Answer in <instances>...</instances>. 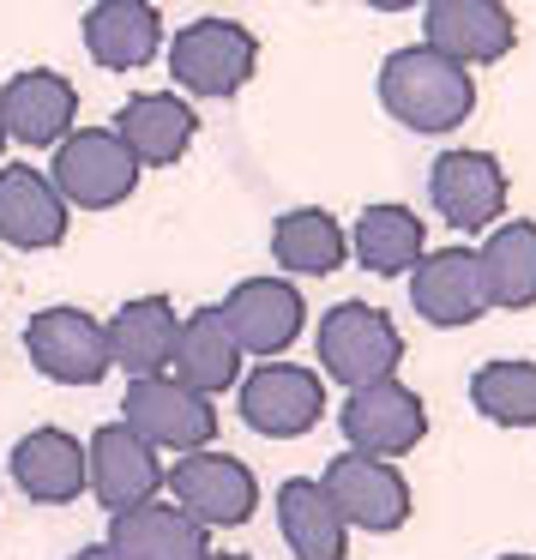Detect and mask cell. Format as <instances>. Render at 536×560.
I'll return each instance as SVG.
<instances>
[{
	"instance_id": "cell-1",
	"label": "cell",
	"mask_w": 536,
	"mask_h": 560,
	"mask_svg": "<svg viewBox=\"0 0 536 560\" xmlns=\"http://www.w3.org/2000/svg\"><path fill=\"white\" fill-rule=\"evenodd\" d=\"M380 103L386 115H398L410 133H452L458 121H470L476 85L464 67H452L434 49H398L380 67Z\"/></svg>"
},
{
	"instance_id": "cell-2",
	"label": "cell",
	"mask_w": 536,
	"mask_h": 560,
	"mask_svg": "<svg viewBox=\"0 0 536 560\" xmlns=\"http://www.w3.org/2000/svg\"><path fill=\"white\" fill-rule=\"evenodd\" d=\"M121 422L145 440L151 452H206L218 440V404L199 398L194 386H182L175 374H151L127 386Z\"/></svg>"
},
{
	"instance_id": "cell-3",
	"label": "cell",
	"mask_w": 536,
	"mask_h": 560,
	"mask_svg": "<svg viewBox=\"0 0 536 560\" xmlns=\"http://www.w3.org/2000/svg\"><path fill=\"white\" fill-rule=\"evenodd\" d=\"M319 362H326L331 380H343L350 392H362V386H380V380L398 374L404 338L380 307L338 302L326 319H319Z\"/></svg>"
},
{
	"instance_id": "cell-4",
	"label": "cell",
	"mask_w": 536,
	"mask_h": 560,
	"mask_svg": "<svg viewBox=\"0 0 536 560\" xmlns=\"http://www.w3.org/2000/svg\"><path fill=\"white\" fill-rule=\"evenodd\" d=\"M254 67H259V43L235 19H194L170 43V73L194 97H230L254 79Z\"/></svg>"
},
{
	"instance_id": "cell-5",
	"label": "cell",
	"mask_w": 536,
	"mask_h": 560,
	"mask_svg": "<svg viewBox=\"0 0 536 560\" xmlns=\"http://www.w3.org/2000/svg\"><path fill=\"white\" fill-rule=\"evenodd\" d=\"M133 182H139V158L121 145L115 127H79L55 151V194L67 206H85V211L121 206L133 194Z\"/></svg>"
},
{
	"instance_id": "cell-6",
	"label": "cell",
	"mask_w": 536,
	"mask_h": 560,
	"mask_svg": "<svg viewBox=\"0 0 536 560\" xmlns=\"http://www.w3.org/2000/svg\"><path fill=\"white\" fill-rule=\"evenodd\" d=\"M326 500L338 506V518L350 530H368V536H386V530H404L410 518V482L398 476V464L386 458H362V452H338L319 476Z\"/></svg>"
},
{
	"instance_id": "cell-7",
	"label": "cell",
	"mask_w": 536,
	"mask_h": 560,
	"mask_svg": "<svg viewBox=\"0 0 536 560\" xmlns=\"http://www.w3.org/2000/svg\"><path fill=\"white\" fill-rule=\"evenodd\" d=\"M163 482L175 488V506L187 512L206 530H230V524H247L259 506V482L242 458L230 452H187V458L170 464Z\"/></svg>"
},
{
	"instance_id": "cell-8",
	"label": "cell",
	"mask_w": 536,
	"mask_h": 560,
	"mask_svg": "<svg viewBox=\"0 0 536 560\" xmlns=\"http://www.w3.org/2000/svg\"><path fill=\"white\" fill-rule=\"evenodd\" d=\"M326 416V380L295 362H259L242 380V422L266 440H295Z\"/></svg>"
},
{
	"instance_id": "cell-9",
	"label": "cell",
	"mask_w": 536,
	"mask_h": 560,
	"mask_svg": "<svg viewBox=\"0 0 536 560\" xmlns=\"http://www.w3.org/2000/svg\"><path fill=\"white\" fill-rule=\"evenodd\" d=\"M25 350H31V362H37V374L61 380V386H97L115 368L109 362V331L91 314H79V307H43V314H31Z\"/></svg>"
},
{
	"instance_id": "cell-10",
	"label": "cell",
	"mask_w": 536,
	"mask_h": 560,
	"mask_svg": "<svg viewBox=\"0 0 536 560\" xmlns=\"http://www.w3.org/2000/svg\"><path fill=\"white\" fill-rule=\"evenodd\" d=\"M422 434H428V404L398 380H380V386H362L343 398V440L362 458L392 464L398 452L422 446Z\"/></svg>"
},
{
	"instance_id": "cell-11",
	"label": "cell",
	"mask_w": 536,
	"mask_h": 560,
	"mask_svg": "<svg viewBox=\"0 0 536 560\" xmlns=\"http://www.w3.org/2000/svg\"><path fill=\"white\" fill-rule=\"evenodd\" d=\"M223 326H230V338L242 343V355H283L295 338H302L307 326V302L295 283L283 278H247L235 283L230 295H223Z\"/></svg>"
},
{
	"instance_id": "cell-12",
	"label": "cell",
	"mask_w": 536,
	"mask_h": 560,
	"mask_svg": "<svg viewBox=\"0 0 536 560\" xmlns=\"http://www.w3.org/2000/svg\"><path fill=\"white\" fill-rule=\"evenodd\" d=\"M163 476H170V470L158 464V452H151L127 422H109V428L91 434V446H85V488L109 512H133V506H145V500H158Z\"/></svg>"
},
{
	"instance_id": "cell-13",
	"label": "cell",
	"mask_w": 536,
	"mask_h": 560,
	"mask_svg": "<svg viewBox=\"0 0 536 560\" xmlns=\"http://www.w3.org/2000/svg\"><path fill=\"white\" fill-rule=\"evenodd\" d=\"M428 199L452 230H494L506 211V170L488 151H440L428 170Z\"/></svg>"
},
{
	"instance_id": "cell-14",
	"label": "cell",
	"mask_w": 536,
	"mask_h": 560,
	"mask_svg": "<svg viewBox=\"0 0 536 560\" xmlns=\"http://www.w3.org/2000/svg\"><path fill=\"white\" fill-rule=\"evenodd\" d=\"M422 31L428 43L422 49L446 55L452 67H482V61H506V49L518 43V31H512V13L500 7V0H434L422 13Z\"/></svg>"
},
{
	"instance_id": "cell-15",
	"label": "cell",
	"mask_w": 536,
	"mask_h": 560,
	"mask_svg": "<svg viewBox=\"0 0 536 560\" xmlns=\"http://www.w3.org/2000/svg\"><path fill=\"white\" fill-rule=\"evenodd\" d=\"M410 302L428 326H476L488 314V283H482V259L470 247H440L422 254L410 271Z\"/></svg>"
},
{
	"instance_id": "cell-16",
	"label": "cell",
	"mask_w": 536,
	"mask_h": 560,
	"mask_svg": "<svg viewBox=\"0 0 536 560\" xmlns=\"http://www.w3.org/2000/svg\"><path fill=\"white\" fill-rule=\"evenodd\" d=\"M73 115H79L73 79L49 73V67H31V73L7 79V91H0V127L19 145H61Z\"/></svg>"
},
{
	"instance_id": "cell-17",
	"label": "cell",
	"mask_w": 536,
	"mask_h": 560,
	"mask_svg": "<svg viewBox=\"0 0 536 560\" xmlns=\"http://www.w3.org/2000/svg\"><path fill=\"white\" fill-rule=\"evenodd\" d=\"M109 548L121 560H206V524H194L175 500H145L133 512H115Z\"/></svg>"
},
{
	"instance_id": "cell-18",
	"label": "cell",
	"mask_w": 536,
	"mask_h": 560,
	"mask_svg": "<svg viewBox=\"0 0 536 560\" xmlns=\"http://www.w3.org/2000/svg\"><path fill=\"white\" fill-rule=\"evenodd\" d=\"M194 127H199V115L187 109L182 97H170V91H139V97H127L121 127H115V133H121V145L139 158V170H145V163L170 170V163L187 158Z\"/></svg>"
},
{
	"instance_id": "cell-19",
	"label": "cell",
	"mask_w": 536,
	"mask_h": 560,
	"mask_svg": "<svg viewBox=\"0 0 536 560\" xmlns=\"http://www.w3.org/2000/svg\"><path fill=\"white\" fill-rule=\"evenodd\" d=\"M13 482L43 506L79 500V488H85V440H73L67 428H31L13 446Z\"/></svg>"
},
{
	"instance_id": "cell-20",
	"label": "cell",
	"mask_w": 536,
	"mask_h": 560,
	"mask_svg": "<svg viewBox=\"0 0 536 560\" xmlns=\"http://www.w3.org/2000/svg\"><path fill=\"white\" fill-rule=\"evenodd\" d=\"M67 235V199L55 194L49 175L25 170H0V242L13 247H55Z\"/></svg>"
},
{
	"instance_id": "cell-21",
	"label": "cell",
	"mask_w": 536,
	"mask_h": 560,
	"mask_svg": "<svg viewBox=\"0 0 536 560\" xmlns=\"http://www.w3.org/2000/svg\"><path fill=\"white\" fill-rule=\"evenodd\" d=\"M85 49L97 55V67H109V73L145 67L151 55L163 49L158 7H145V0H103V7H91L85 13Z\"/></svg>"
},
{
	"instance_id": "cell-22",
	"label": "cell",
	"mask_w": 536,
	"mask_h": 560,
	"mask_svg": "<svg viewBox=\"0 0 536 560\" xmlns=\"http://www.w3.org/2000/svg\"><path fill=\"white\" fill-rule=\"evenodd\" d=\"M103 331H109V362H121L133 380H151V374L170 368L182 314L170 307V295H139V302H127Z\"/></svg>"
},
{
	"instance_id": "cell-23",
	"label": "cell",
	"mask_w": 536,
	"mask_h": 560,
	"mask_svg": "<svg viewBox=\"0 0 536 560\" xmlns=\"http://www.w3.org/2000/svg\"><path fill=\"white\" fill-rule=\"evenodd\" d=\"M170 374L182 380V386H194L199 398L235 386V374H242V343L230 338V326H223L218 307H199L194 319H182V331H175V355H170Z\"/></svg>"
},
{
	"instance_id": "cell-24",
	"label": "cell",
	"mask_w": 536,
	"mask_h": 560,
	"mask_svg": "<svg viewBox=\"0 0 536 560\" xmlns=\"http://www.w3.org/2000/svg\"><path fill=\"white\" fill-rule=\"evenodd\" d=\"M278 524H283V542L295 548V560H343V548H350V524L338 518L326 488L307 482V476H290L278 488Z\"/></svg>"
},
{
	"instance_id": "cell-25",
	"label": "cell",
	"mask_w": 536,
	"mask_h": 560,
	"mask_svg": "<svg viewBox=\"0 0 536 560\" xmlns=\"http://www.w3.org/2000/svg\"><path fill=\"white\" fill-rule=\"evenodd\" d=\"M482 259V283H488V307H536V223L512 218V223H494L488 242L476 247Z\"/></svg>"
},
{
	"instance_id": "cell-26",
	"label": "cell",
	"mask_w": 536,
	"mask_h": 560,
	"mask_svg": "<svg viewBox=\"0 0 536 560\" xmlns=\"http://www.w3.org/2000/svg\"><path fill=\"white\" fill-rule=\"evenodd\" d=\"M356 259H362L374 278H404V271H416V259H422V218L404 206H368L362 218H356Z\"/></svg>"
},
{
	"instance_id": "cell-27",
	"label": "cell",
	"mask_w": 536,
	"mask_h": 560,
	"mask_svg": "<svg viewBox=\"0 0 536 560\" xmlns=\"http://www.w3.org/2000/svg\"><path fill=\"white\" fill-rule=\"evenodd\" d=\"M271 254L283 271H302V278H326L343 266V230L331 211H283L271 223Z\"/></svg>"
},
{
	"instance_id": "cell-28",
	"label": "cell",
	"mask_w": 536,
	"mask_h": 560,
	"mask_svg": "<svg viewBox=\"0 0 536 560\" xmlns=\"http://www.w3.org/2000/svg\"><path fill=\"white\" fill-rule=\"evenodd\" d=\"M470 404L500 428H536V362H482L470 374Z\"/></svg>"
},
{
	"instance_id": "cell-29",
	"label": "cell",
	"mask_w": 536,
	"mask_h": 560,
	"mask_svg": "<svg viewBox=\"0 0 536 560\" xmlns=\"http://www.w3.org/2000/svg\"><path fill=\"white\" fill-rule=\"evenodd\" d=\"M73 560H121V555H115V548L109 542H97V548H79V555Z\"/></svg>"
},
{
	"instance_id": "cell-30",
	"label": "cell",
	"mask_w": 536,
	"mask_h": 560,
	"mask_svg": "<svg viewBox=\"0 0 536 560\" xmlns=\"http://www.w3.org/2000/svg\"><path fill=\"white\" fill-rule=\"evenodd\" d=\"M206 560H247V555H206Z\"/></svg>"
},
{
	"instance_id": "cell-31",
	"label": "cell",
	"mask_w": 536,
	"mask_h": 560,
	"mask_svg": "<svg viewBox=\"0 0 536 560\" xmlns=\"http://www.w3.org/2000/svg\"><path fill=\"white\" fill-rule=\"evenodd\" d=\"M500 560H536V555H500Z\"/></svg>"
},
{
	"instance_id": "cell-32",
	"label": "cell",
	"mask_w": 536,
	"mask_h": 560,
	"mask_svg": "<svg viewBox=\"0 0 536 560\" xmlns=\"http://www.w3.org/2000/svg\"><path fill=\"white\" fill-rule=\"evenodd\" d=\"M0 151H7V127H0Z\"/></svg>"
}]
</instances>
